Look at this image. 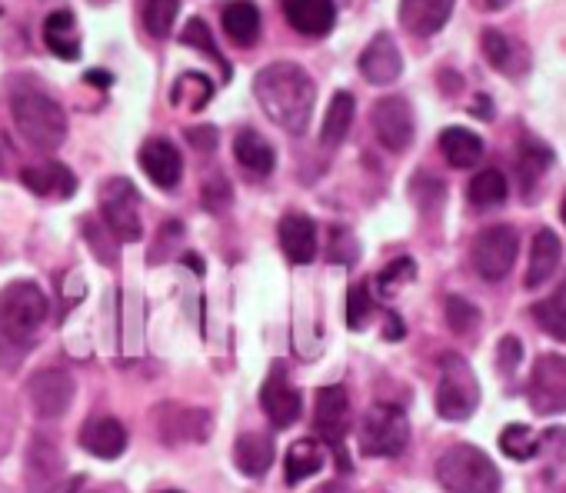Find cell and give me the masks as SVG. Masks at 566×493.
I'll return each instance as SVG.
<instances>
[{"mask_svg": "<svg viewBox=\"0 0 566 493\" xmlns=\"http://www.w3.org/2000/svg\"><path fill=\"white\" fill-rule=\"evenodd\" d=\"M253 94L260 111L287 134H304L317 104V87L311 74L297 64H266L253 77Z\"/></svg>", "mask_w": 566, "mask_h": 493, "instance_id": "1", "label": "cell"}, {"mask_svg": "<svg viewBox=\"0 0 566 493\" xmlns=\"http://www.w3.org/2000/svg\"><path fill=\"white\" fill-rule=\"evenodd\" d=\"M11 114H14L21 137L38 150H57L67 140L64 107L41 91H18L11 97Z\"/></svg>", "mask_w": 566, "mask_h": 493, "instance_id": "2", "label": "cell"}, {"mask_svg": "<svg viewBox=\"0 0 566 493\" xmlns=\"http://www.w3.org/2000/svg\"><path fill=\"white\" fill-rule=\"evenodd\" d=\"M437 480L447 493H500L496 463L473 443H453L437 460Z\"/></svg>", "mask_w": 566, "mask_h": 493, "instance_id": "3", "label": "cell"}, {"mask_svg": "<svg viewBox=\"0 0 566 493\" xmlns=\"http://www.w3.org/2000/svg\"><path fill=\"white\" fill-rule=\"evenodd\" d=\"M48 321V297L34 281H14L0 291V334L4 340L28 347Z\"/></svg>", "mask_w": 566, "mask_h": 493, "instance_id": "4", "label": "cell"}, {"mask_svg": "<svg viewBox=\"0 0 566 493\" xmlns=\"http://www.w3.org/2000/svg\"><path fill=\"white\" fill-rule=\"evenodd\" d=\"M480 407V384L470 364L460 354H447L440 360V384H437V413L443 420H467Z\"/></svg>", "mask_w": 566, "mask_h": 493, "instance_id": "5", "label": "cell"}, {"mask_svg": "<svg viewBox=\"0 0 566 493\" xmlns=\"http://www.w3.org/2000/svg\"><path fill=\"white\" fill-rule=\"evenodd\" d=\"M101 217L104 227L120 240V243H134L144 237V223H140V193L127 177H111L101 187Z\"/></svg>", "mask_w": 566, "mask_h": 493, "instance_id": "6", "label": "cell"}, {"mask_svg": "<svg viewBox=\"0 0 566 493\" xmlns=\"http://www.w3.org/2000/svg\"><path fill=\"white\" fill-rule=\"evenodd\" d=\"M410 443L407 413L394 403H377L360 423V450L367 457H397Z\"/></svg>", "mask_w": 566, "mask_h": 493, "instance_id": "7", "label": "cell"}, {"mask_svg": "<svg viewBox=\"0 0 566 493\" xmlns=\"http://www.w3.org/2000/svg\"><path fill=\"white\" fill-rule=\"evenodd\" d=\"M516 254H520V237L513 227L506 223H496V227H486L473 246H470V258H473V271L483 277V281H503L513 264H516Z\"/></svg>", "mask_w": 566, "mask_h": 493, "instance_id": "8", "label": "cell"}, {"mask_svg": "<svg viewBox=\"0 0 566 493\" xmlns=\"http://www.w3.org/2000/svg\"><path fill=\"white\" fill-rule=\"evenodd\" d=\"M77 394L74 377L64 367H44L28 380V403L41 420H57L71 410Z\"/></svg>", "mask_w": 566, "mask_h": 493, "instance_id": "9", "label": "cell"}, {"mask_svg": "<svg viewBox=\"0 0 566 493\" xmlns=\"http://www.w3.org/2000/svg\"><path fill=\"white\" fill-rule=\"evenodd\" d=\"M526 397H530V407L543 417L566 413V360L556 354L539 357L530 374Z\"/></svg>", "mask_w": 566, "mask_h": 493, "instance_id": "10", "label": "cell"}, {"mask_svg": "<svg viewBox=\"0 0 566 493\" xmlns=\"http://www.w3.org/2000/svg\"><path fill=\"white\" fill-rule=\"evenodd\" d=\"M260 407H263V413L270 417V423L276 430H287V427L297 423V417L304 410V400H301V390L291 384L287 370H283V364H273L270 377L263 380Z\"/></svg>", "mask_w": 566, "mask_h": 493, "instance_id": "11", "label": "cell"}, {"mask_svg": "<svg viewBox=\"0 0 566 493\" xmlns=\"http://www.w3.org/2000/svg\"><path fill=\"white\" fill-rule=\"evenodd\" d=\"M374 134L387 150L403 154L413 144V111H410V104L403 97H397V94L380 97L374 104Z\"/></svg>", "mask_w": 566, "mask_h": 493, "instance_id": "12", "label": "cell"}, {"mask_svg": "<svg viewBox=\"0 0 566 493\" xmlns=\"http://www.w3.org/2000/svg\"><path fill=\"white\" fill-rule=\"evenodd\" d=\"M280 233V251L287 254L291 264H314L321 240H317V223L307 213H287L276 227Z\"/></svg>", "mask_w": 566, "mask_h": 493, "instance_id": "13", "label": "cell"}, {"mask_svg": "<svg viewBox=\"0 0 566 493\" xmlns=\"http://www.w3.org/2000/svg\"><path fill=\"white\" fill-rule=\"evenodd\" d=\"M61 473H64L61 447L48 433H38L28 447V486L34 493L54 490V486H61Z\"/></svg>", "mask_w": 566, "mask_h": 493, "instance_id": "14", "label": "cell"}, {"mask_svg": "<svg viewBox=\"0 0 566 493\" xmlns=\"http://www.w3.org/2000/svg\"><path fill=\"white\" fill-rule=\"evenodd\" d=\"M360 74H364V81H370L377 87H387L403 74V57L390 34H377L367 44V51L360 54Z\"/></svg>", "mask_w": 566, "mask_h": 493, "instance_id": "15", "label": "cell"}, {"mask_svg": "<svg viewBox=\"0 0 566 493\" xmlns=\"http://www.w3.org/2000/svg\"><path fill=\"white\" fill-rule=\"evenodd\" d=\"M314 420H317V430L324 433V440L334 443L337 453H340V443H344V437L350 430V397H347V390L344 387H321Z\"/></svg>", "mask_w": 566, "mask_h": 493, "instance_id": "16", "label": "cell"}, {"mask_svg": "<svg viewBox=\"0 0 566 493\" xmlns=\"http://www.w3.org/2000/svg\"><path fill=\"white\" fill-rule=\"evenodd\" d=\"M140 167L150 177V183H157L164 190H174L180 183V177H184V157L164 137H154V140H147L140 147Z\"/></svg>", "mask_w": 566, "mask_h": 493, "instance_id": "17", "label": "cell"}, {"mask_svg": "<svg viewBox=\"0 0 566 493\" xmlns=\"http://www.w3.org/2000/svg\"><path fill=\"white\" fill-rule=\"evenodd\" d=\"M283 14L287 24L304 38H324L334 31L337 4L334 0H283Z\"/></svg>", "mask_w": 566, "mask_h": 493, "instance_id": "18", "label": "cell"}, {"mask_svg": "<svg viewBox=\"0 0 566 493\" xmlns=\"http://www.w3.org/2000/svg\"><path fill=\"white\" fill-rule=\"evenodd\" d=\"M160 440L167 443H200L210 437V413L207 410H187V407H164L157 423Z\"/></svg>", "mask_w": 566, "mask_h": 493, "instance_id": "19", "label": "cell"}, {"mask_svg": "<svg viewBox=\"0 0 566 493\" xmlns=\"http://www.w3.org/2000/svg\"><path fill=\"white\" fill-rule=\"evenodd\" d=\"M81 447L97 460H117L127 450V430L114 417H91L81 427Z\"/></svg>", "mask_w": 566, "mask_h": 493, "instance_id": "20", "label": "cell"}, {"mask_svg": "<svg viewBox=\"0 0 566 493\" xmlns=\"http://www.w3.org/2000/svg\"><path fill=\"white\" fill-rule=\"evenodd\" d=\"M453 4L457 0H400V24L413 38H430L450 21Z\"/></svg>", "mask_w": 566, "mask_h": 493, "instance_id": "21", "label": "cell"}, {"mask_svg": "<svg viewBox=\"0 0 566 493\" xmlns=\"http://www.w3.org/2000/svg\"><path fill=\"white\" fill-rule=\"evenodd\" d=\"M559 258H563V243H559V237H556L553 230H546V227H543V230H536V237H533V243H530L526 277H523L526 291L543 287V284L556 274Z\"/></svg>", "mask_w": 566, "mask_h": 493, "instance_id": "22", "label": "cell"}, {"mask_svg": "<svg viewBox=\"0 0 566 493\" xmlns=\"http://www.w3.org/2000/svg\"><path fill=\"white\" fill-rule=\"evenodd\" d=\"M44 41H48V51L57 54L61 61H77L81 57V31H77L74 11H67V8L51 11L44 21Z\"/></svg>", "mask_w": 566, "mask_h": 493, "instance_id": "23", "label": "cell"}, {"mask_svg": "<svg viewBox=\"0 0 566 493\" xmlns=\"http://www.w3.org/2000/svg\"><path fill=\"white\" fill-rule=\"evenodd\" d=\"M480 44H483V57H486L500 74H506V77L526 74V51H523L513 38H506L503 31L486 28L483 38H480Z\"/></svg>", "mask_w": 566, "mask_h": 493, "instance_id": "24", "label": "cell"}, {"mask_svg": "<svg viewBox=\"0 0 566 493\" xmlns=\"http://www.w3.org/2000/svg\"><path fill=\"white\" fill-rule=\"evenodd\" d=\"M220 24H223V34L237 48H253L260 38V11L250 0H230V4H223Z\"/></svg>", "mask_w": 566, "mask_h": 493, "instance_id": "25", "label": "cell"}, {"mask_svg": "<svg viewBox=\"0 0 566 493\" xmlns=\"http://www.w3.org/2000/svg\"><path fill=\"white\" fill-rule=\"evenodd\" d=\"M233 463L247 476H263L270 470V463H273V437L263 433V430L240 433L237 447H233Z\"/></svg>", "mask_w": 566, "mask_h": 493, "instance_id": "26", "label": "cell"}, {"mask_svg": "<svg viewBox=\"0 0 566 493\" xmlns=\"http://www.w3.org/2000/svg\"><path fill=\"white\" fill-rule=\"evenodd\" d=\"M24 187L34 190L38 197H71L77 190V177L64 167V164H44V167H24L21 174Z\"/></svg>", "mask_w": 566, "mask_h": 493, "instance_id": "27", "label": "cell"}, {"mask_svg": "<svg viewBox=\"0 0 566 493\" xmlns=\"http://www.w3.org/2000/svg\"><path fill=\"white\" fill-rule=\"evenodd\" d=\"M440 154L447 157L450 167L470 170L483 160V137L467 127H447L440 134Z\"/></svg>", "mask_w": 566, "mask_h": 493, "instance_id": "28", "label": "cell"}, {"mask_svg": "<svg viewBox=\"0 0 566 493\" xmlns=\"http://www.w3.org/2000/svg\"><path fill=\"white\" fill-rule=\"evenodd\" d=\"M233 157H237V164H240L250 177H266V174L273 170V164H276L273 147H270L266 137L256 134V130H240V134H237V140H233Z\"/></svg>", "mask_w": 566, "mask_h": 493, "instance_id": "29", "label": "cell"}, {"mask_svg": "<svg viewBox=\"0 0 566 493\" xmlns=\"http://www.w3.org/2000/svg\"><path fill=\"white\" fill-rule=\"evenodd\" d=\"M324 463H327L324 447H321L317 440H311V437H307V440L291 443L287 460H283V473H287V483H291V486H297V483H304L307 476L321 473V470H324Z\"/></svg>", "mask_w": 566, "mask_h": 493, "instance_id": "30", "label": "cell"}, {"mask_svg": "<svg viewBox=\"0 0 566 493\" xmlns=\"http://www.w3.org/2000/svg\"><path fill=\"white\" fill-rule=\"evenodd\" d=\"M354 114H357V101L354 94L347 91H337L327 114H324V127H321V144L324 147H340L344 137L350 134V124H354Z\"/></svg>", "mask_w": 566, "mask_h": 493, "instance_id": "31", "label": "cell"}, {"mask_svg": "<svg viewBox=\"0 0 566 493\" xmlns=\"http://www.w3.org/2000/svg\"><path fill=\"white\" fill-rule=\"evenodd\" d=\"M549 160H553V154H549L546 144H539L536 137H523V140H520V147H516V170H520V187H523V193H533V190H536V183H539V177L546 174Z\"/></svg>", "mask_w": 566, "mask_h": 493, "instance_id": "32", "label": "cell"}, {"mask_svg": "<svg viewBox=\"0 0 566 493\" xmlns=\"http://www.w3.org/2000/svg\"><path fill=\"white\" fill-rule=\"evenodd\" d=\"M177 11H180V0H137L140 24L157 41L170 34V28L177 21Z\"/></svg>", "mask_w": 566, "mask_h": 493, "instance_id": "33", "label": "cell"}, {"mask_svg": "<svg viewBox=\"0 0 566 493\" xmlns=\"http://www.w3.org/2000/svg\"><path fill=\"white\" fill-rule=\"evenodd\" d=\"M533 321L556 340H566V281L539 304H533Z\"/></svg>", "mask_w": 566, "mask_h": 493, "instance_id": "34", "label": "cell"}, {"mask_svg": "<svg viewBox=\"0 0 566 493\" xmlns=\"http://www.w3.org/2000/svg\"><path fill=\"white\" fill-rule=\"evenodd\" d=\"M170 101H174L177 107H187V111L197 114V111H203V107L213 101V81L203 77V74H197V71H190V74H184V77L174 84Z\"/></svg>", "mask_w": 566, "mask_h": 493, "instance_id": "35", "label": "cell"}, {"mask_svg": "<svg viewBox=\"0 0 566 493\" xmlns=\"http://www.w3.org/2000/svg\"><path fill=\"white\" fill-rule=\"evenodd\" d=\"M467 197H470L473 207H496V203L506 200V177H503L496 167H486V170H480V174L470 180Z\"/></svg>", "mask_w": 566, "mask_h": 493, "instance_id": "36", "label": "cell"}, {"mask_svg": "<svg viewBox=\"0 0 566 493\" xmlns=\"http://www.w3.org/2000/svg\"><path fill=\"white\" fill-rule=\"evenodd\" d=\"M500 450L510 460H533L539 453V437L530 427H523V423H510L500 433Z\"/></svg>", "mask_w": 566, "mask_h": 493, "instance_id": "37", "label": "cell"}, {"mask_svg": "<svg viewBox=\"0 0 566 493\" xmlns=\"http://www.w3.org/2000/svg\"><path fill=\"white\" fill-rule=\"evenodd\" d=\"M184 48H190V51H200L203 57H210L220 71H223V77H230V64H227V57L220 54V48L213 44V34H210V28L200 21V18H193L187 28H184Z\"/></svg>", "mask_w": 566, "mask_h": 493, "instance_id": "38", "label": "cell"}, {"mask_svg": "<svg viewBox=\"0 0 566 493\" xmlns=\"http://www.w3.org/2000/svg\"><path fill=\"white\" fill-rule=\"evenodd\" d=\"M417 277V264L410 261V258H397V261H390L380 274H377V291L384 294V297H394L400 287H407L410 281Z\"/></svg>", "mask_w": 566, "mask_h": 493, "instance_id": "39", "label": "cell"}, {"mask_svg": "<svg viewBox=\"0 0 566 493\" xmlns=\"http://www.w3.org/2000/svg\"><path fill=\"white\" fill-rule=\"evenodd\" d=\"M447 327L453 334L467 337V334H473L480 327V311L463 297H447Z\"/></svg>", "mask_w": 566, "mask_h": 493, "instance_id": "40", "label": "cell"}, {"mask_svg": "<svg viewBox=\"0 0 566 493\" xmlns=\"http://www.w3.org/2000/svg\"><path fill=\"white\" fill-rule=\"evenodd\" d=\"M370 317H374L370 287L367 284H354L350 287V297H347V324H350V331H364Z\"/></svg>", "mask_w": 566, "mask_h": 493, "instance_id": "41", "label": "cell"}, {"mask_svg": "<svg viewBox=\"0 0 566 493\" xmlns=\"http://www.w3.org/2000/svg\"><path fill=\"white\" fill-rule=\"evenodd\" d=\"M230 200H233V193H230V183H227V177H210L207 183H203V207L210 210V213H223L227 207H230Z\"/></svg>", "mask_w": 566, "mask_h": 493, "instance_id": "42", "label": "cell"}, {"mask_svg": "<svg viewBox=\"0 0 566 493\" xmlns=\"http://www.w3.org/2000/svg\"><path fill=\"white\" fill-rule=\"evenodd\" d=\"M520 360H523V344H520L516 337H503V340L496 344V367H500L503 374H513V370L520 367Z\"/></svg>", "mask_w": 566, "mask_h": 493, "instance_id": "43", "label": "cell"}, {"mask_svg": "<svg viewBox=\"0 0 566 493\" xmlns=\"http://www.w3.org/2000/svg\"><path fill=\"white\" fill-rule=\"evenodd\" d=\"M184 137L190 140V147H197V150H203V154L217 147V130H213V127H187Z\"/></svg>", "mask_w": 566, "mask_h": 493, "instance_id": "44", "label": "cell"}, {"mask_svg": "<svg viewBox=\"0 0 566 493\" xmlns=\"http://www.w3.org/2000/svg\"><path fill=\"white\" fill-rule=\"evenodd\" d=\"M384 337H387V340H400V337H403V324L397 321V314H390V317H387V331H384Z\"/></svg>", "mask_w": 566, "mask_h": 493, "instance_id": "45", "label": "cell"}, {"mask_svg": "<svg viewBox=\"0 0 566 493\" xmlns=\"http://www.w3.org/2000/svg\"><path fill=\"white\" fill-rule=\"evenodd\" d=\"M87 81H91V84H101V87H111V84H114V77H111V74H101V71H91Z\"/></svg>", "mask_w": 566, "mask_h": 493, "instance_id": "46", "label": "cell"}, {"mask_svg": "<svg viewBox=\"0 0 566 493\" xmlns=\"http://www.w3.org/2000/svg\"><path fill=\"white\" fill-rule=\"evenodd\" d=\"M486 4H490V8H506L510 0H486Z\"/></svg>", "mask_w": 566, "mask_h": 493, "instance_id": "47", "label": "cell"}, {"mask_svg": "<svg viewBox=\"0 0 566 493\" xmlns=\"http://www.w3.org/2000/svg\"><path fill=\"white\" fill-rule=\"evenodd\" d=\"M77 486H81V483H77V480H71V483H67V490H64V493H77Z\"/></svg>", "mask_w": 566, "mask_h": 493, "instance_id": "48", "label": "cell"}, {"mask_svg": "<svg viewBox=\"0 0 566 493\" xmlns=\"http://www.w3.org/2000/svg\"><path fill=\"white\" fill-rule=\"evenodd\" d=\"M8 360V354H4V340H0V364H4Z\"/></svg>", "mask_w": 566, "mask_h": 493, "instance_id": "49", "label": "cell"}, {"mask_svg": "<svg viewBox=\"0 0 566 493\" xmlns=\"http://www.w3.org/2000/svg\"><path fill=\"white\" fill-rule=\"evenodd\" d=\"M559 213H563V223H566V193H563V207H559Z\"/></svg>", "mask_w": 566, "mask_h": 493, "instance_id": "50", "label": "cell"}, {"mask_svg": "<svg viewBox=\"0 0 566 493\" xmlns=\"http://www.w3.org/2000/svg\"><path fill=\"white\" fill-rule=\"evenodd\" d=\"M4 4H8V0H0V14H4Z\"/></svg>", "mask_w": 566, "mask_h": 493, "instance_id": "51", "label": "cell"}, {"mask_svg": "<svg viewBox=\"0 0 566 493\" xmlns=\"http://www.w3.org/2000/svg\"><path fill=\"white\" fill-rule=\"evenodd\" d=\"M91 4H104V0H91Z\"/></svg>", "mask_w": 566, "mask_h": 493, "instance_id": "52", "label": "cell"}, {"mask_svg": "<svg viewBox=\"0 0 566 493\" xmlns=\"http://www.w3.org/2000/svg\"><path fill=\"white\" fill-rule=\"evenodd\" d=\"M164 493H180V490H164Z\"/></svg>", "mask_w": 566, "mask_h": 493, "instance_id": "53", "label": "cell"}, {"mask_svg": "<svg viewBox=\"0 0 566 493\" xmlns=\"http://www.w3.org/2000/svg\"><path fill=\"white\" fill-rule=\"evenodd\" d=\"M0 167H4V160H0Z\"/></svg>", "mask_w": 566, "mask_h": 493, "instance_id": "54", "label": "cell"}]
</instances>
